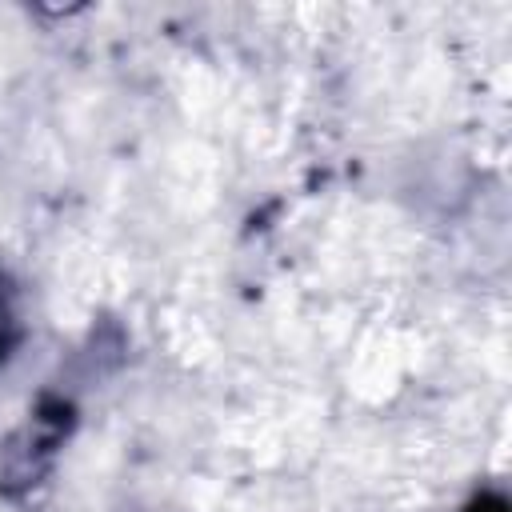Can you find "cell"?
I'll return each mask as SVG.
<instances>
[{
  "instance_id": "cell-1",
  "label": "cell",
  "mask_w": 512,
  "mask_h": 512,
  "mask_svg": "<svg viewBox=\"0 0 512 512\" xmlns=\"http://www.w3.org/2000/svg\"><path fill=\"white\" fill-rule=\"evenodd\" d=\"M468 512H508V500L496 496V492H484V496H476V500L468 504Z\"/></svg>"
}]
</instances>
